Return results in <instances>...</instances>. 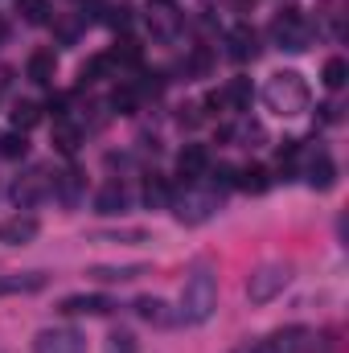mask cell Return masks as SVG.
<instances>
[{
	"mask_svg": "<svg viewBox=\"0 0 349 353\" xmlns=\"http://www.w3.org/2000/svg\"><path fill=\"white\" fill-rule=\"evenodd\" d=\"M263 103H267L275 115L296 119V115H304V111H308L312 90H308V83H304V74H300V70H275V74L267 79V87H263Z\"/></svg>",
	"mask_w": 349,
	"mask_h": 353,
	"instance_id": "obj_1",
	"label": "cell"
},
{
	"mask_svg": "<svg viewBox=\"0 0 349 353\" xmlns=\"http://www.w3.org/2000/svg\"><path fill=\"white\" fill-rule=\"evenodd\" d=\"M218 308V275L210 267H193L185 288H181V321L185 325H206Z\"/></svg>",
	"mask_w": 349,
	"mask_h": 353,
	"instance_id": "obj_2",
	"label": "cell"
},
{
	"mask_svg": "<svg viewBox=\"0 0 349 353\" xmlns=\"http://www.w3.org/2000/svg\"><path fill=\"white\" fill-rule=\"evenodd\" d=\"M169 205H173L177 222L201 226V222H210V218L218 214V193H214V189H185V193H173Z\"/></svg>",
	"mask_w": 349,
	"mask_h": 353,
	"instance_id": "obj_3",
	"label": "cell"
},
{
	"mask_svg": "<svg viewBox=\"0 0 349 353\" xmlns=\"http://www.w3.org/2000/svg\"><path fill=\"white\" fill-rule=\"evenodd\" d=\"M288 283H292V267L288 263H263V267H255L251 279H247V300H251V304H271Z\"/></svg>",
	"mask_w": 349,
	"mask_h": 353,
	"instance_id": "obj_4",
	"label": "cell"
},
{
	"mask_svg": "<svg viewBox=\"0 0 349 353\" xmlns=\"http://www.w3.org/2000/svg\"><path fill=\"white\" fill-rule=\"evenodd\" d=\"M271 37H275L279 50L300 54V50H308V41H312V25H308L296 8H288V12H279V17L271 21Z\"/></svg>",
	"mask_w": 349,
	"mask_h": 353,
	"instance_id": "obj_5",
	"label": "cell"
},
{
	"mask_svg": "<svg viewBox=\"0 0 349 353\" xmlns=\"http://www.w3.org/2000/svg\"><path fill=\"white\" fill-rule=\"evenodd\" d=\"M181 25H185V17L177 12L173 0H152V4H148V29H152V37H161V41H177Z\"/></svg>",
	"mask_w": 349,
	"mask_h": 353,
	"instance_id": "obj_6",
	"label": "cell"
},
{
	"mask_svg": "<svg viewBox=\"0 0 349 353\" xmlns=\"http://www.w3.org/2000/svg\"><path fill=\"white\" fill-rule=\"evenodd\" d=\"M33 353H87V337L79 329H46L37 333Z\"/></svg>",
	"mask_w": 349,
	"mask_h": 353,
	"instance_id": "obj_7",
	"label": "cell"
},
{
	"mask_svg": "<svg viewBox=\"0 0 349 353\" xmlns=\"http://www.w3.org/2000/svg\"><path fill=\"white\" fill-rule=\"evenodd\" d=\"M46 193H54V181L46 169H33V173H25L17 185H12V201H17V210H29V205H37Z\"/></svg>",
	"mask_w": 349,
	"mask_h": 353,
	"instance_id": "obj_8",
	"label": "cell"
},
{
	"mask_svg": "<svg viewBox=\"0 0 349 353\" xmlns=\"http://www.w3.org/2000/svg\"><path fill=\"white\" fill-rule=\"evenodd\" d=\"M226 54H230L235 62H255V58H259V33H255L251 25H235V29L226 33Z\"/></svg>",
	"mask_w": 349,
	"mask_h": 353,
	"instance_id": "obj_9",
	"label": "cell"
},
{
	"mask_svg": "<svg viewBox=\"0 0 349 353\" xmlns=\"http://www.w3.org/2000/svg\"><path fill=\"white\" fill-rule=\"evenodd\" d=\"M37 234H41V222L29 218V214H25V218L17 214V218L0 222V243H8V247H25V243H33Z\"/></svg>",
	"mask_w": 349,
	"mask_h": 353,
	"instance_id": "obj_10",
	"label": "cell"
},
{
	"mask_svg": "<svg viewBox=\"0 0 349 353\" xmlns=\"http://www.w3.org/2000/svg\"><path fill=\"white\" fill-rule=\"evenodd\" d=\"M140 275H148V263H119V267L94 263V267H87V279H94V283H132Z\"/></svg>",
	"mask_w": 349,
	"mask_h": 353,
	"instance_id": "obj_11",
	"label": "cell"
},
{
	"mask_svg": "<svg viewBox=\"0 0 349 353\" xmlns=\"http://www.w3.org/2000/svg\"><path fill=\"white\" fill-rule=\"evenodd\" d=\"M111 308H115V300H107V296H66L58 304V312H66V316H107Z\"/></svg>",
	"mask_w": 349,
	"mask_h": 353,
	"instance_id": "obj_12",
	"label": "cell"
},
{
	"mask_svg": "<svg viewBox=\"0 0 349 353\" xmlns=\"http://www.w3.org/2000/svg\"><path fill=\"white\" fill-rule=\"evenodd\" d=\"M177 173L185 176V181H197L201 173H210V152H206V144H185L181 157H177Z\"/></svg>",
	"mask_w": 349,
	"mask_h": 353,
	"instance_id": "obj_13",
	"label": "cell"
},
{
	"mask_svg": "<svg viewBox=\"0 0 349 353\" xmlns=\"http://www.w3.org/2000/svg\"><path fill=\"white\" fill-rule=\"evenodd\" d=\"M304 329H279V333H271L267 341H259L251 353H300L304 350Z\"/></svg>",
	"mask_w": 349,
	"mask_h": 353,
	"instance_id": "obj_14",
	"label": "cell"
},
{
	"mask_svg": "<svg viewBox=\"0 0 349 353\" xmlns=\"http://www.w3.org/2000/svg\"><path fill=\"white\" fill-rule=\"evenodd\" d=\"M304 176H308V185H312V189H321V193H325V189H333V185H337V165H333V157H329V152H317V157L308 161Z\"/></svg>",
	"mask_w": 349,
	"mask_h": 353,
	"instance_id": "obj_15",
	"label": "cell"
},
{
	"mask_svg": "<svg viewBox=\"0 0 349 353\" xmlns=\"http://www.w3.org/2000/svg\"><path fill=\"white\" fill-rule=\"evenodd\" d=\"M123 210H128V189H123L119 181L103 185V189H99V197H94V214L115 218V214H123Z\"/></svg>",
	"mask_w": 349,
	"mask_h": 353,
	"instance_id": "obj_16",
	"label": "cell"
},
{
	"mask_svg": "<svg viewBox=\"0 0 349 353\" xmlns=\"http://www.w3.org/2000/svg\"><path fill=\"white\" fill-rule=\"evenodd\" d=\"M83 189H87V176L79 173V169H66V173L54 176V193H58L62 205H79L83 201Z\"/></svg>",
	"mask_w": 349,
	"mask_h": 353,
	"instance_id": "obj_17",
	"label": "cell"
},
{
	"mask_svg": "<svg viewBox=\"0 0 349 353\" xmlns=\"http://www.w3.org/2000/svg\"><path fill=\"white\" fill-rule=\"evenodd\" d=\"M50 283L46 271H25V275H0V296H21V292H41Z\"/></svg>",
	"mask_w": 349,
	"mask_h": 353,
	"instance_id": "obj_18",
	"label": "cell"
},
{
	"mask_svg": "<svg viewBox=\"0 0 349 353\" xmlns=\"http://www.w3.org/2000/svg\"><path fill=\"white\" fill-rule=\"evenodd\" d=\"M25 70H29V83L46 87V83H54V70H58V54H54V50H33Z\"/></svg>",
	"mask_w": 349,
	"mask_h": 353,
	"instance_id": "obj_19",
	"label": "cell"
},
{
	"mask_svg": "<svg viewBox=\"0 0 349 353\" xmlns=\"http://www.w3.org/2000/svg\"><path fill=\"white\" fill-rule=\"evenodd\" d=\"M214 103H218V107H230V111H243V107L251 103V79H230L226 90L214 94Z\"/></svg>",
	"mask_w": 349,
	"mask_h": 353,
	"instance_id": "obj_20",
	"label": "cell"
},
{
	"mask_svg": "<svg viewBox=\"0 0 349 353\" xmlns=\"http://www.w3.org/2000/svg\"><path fill=\"white\" fill-rule=\"evenodd\" d=\"M132 308H136V316L148 321V325H169V321H173V316H169V304H165L161 296H140Z\"/></svg>",
	"mask_w": 349,
	"mask_h": 353,
	"instance_id": "obj_21",
	"label": "cell"
},
{
	"mask_svg": "<svg viewBox=\"0 0 349 353\" xmlns=\"http://www.w3.org/2000/svg\"><path fill=\"white\" fill-rule=\"evenodd\" d=\"M79 140H83V132H79V128H70L66 119H58V123H54V148H58L62 157H74V152H79Z\"/></svg>",
	"mask_w": 349,
	"mask_h": 353,
	"instance_id": "obj_22",
	"label": "cell"
},
{
	"mask_svg": "<svg viewBox=\"0 0 349 353\" xmlns=\"http://www.w3.org/2000/svg\"><path fill=\"white\" fill-rule=\"evenodd\" d=\"M239 189H247V193H267L271 189V176L263 165H247V169H239V181H235Z\"/></svg>",
	"mask_w": 349,
	"mask_h": 353,
	"instance_id": "obj_23",
	"label": "cell"
},
{
	"mask_svg": "<svg viewBox=\"0 0 349 353\" xmlns=\"http://www.w3.org/2000/svg\"><path fill=\"white\" fill-rule=\"evenodd\" d=\"M169 201H173V189H169L161 176H152V181L144 185V205H148V210H165Z\"/></svg>",
	"mask_w": 349,
	"mask_h": 353,
	"instance_id": "obj_24",
	"label": "cell"
},
{
	"mask_svg": "<svg viewBox=\"0 0 349 353\" xmlns=\"http://www.w3.org/2000/svg\"><path fill=\"white\" fill-rule=\"evenodd\" d=\"M37 119H41V107H37V103L21 99V103L12 107V128H17V132H29V128H33Z\"/></svg>",
	"mask_w": 349,
	"mask_h": 353,
	"instance_id": "obj_25",
	"label": "cell"
},
{
	"mask_svg": "<svg viewBox=\"0 0 349 353\" xmlns=\"http://www.w3.org/2000/svg\"><path fill=\"white\" fill-rule=\"evenodd\" d=\"M136 103H140V90L132 87V83H123V87L111 90V107H115L119 115H132V111H136Z\"/></svg>",
	"mask_w": 349,
	"mask_h": 353,
	"instance_id": "obj_26",
	"label": "cell"
},
{
	"mask_svg": "<svg viewBox=\"0 0 349 353\" xmlns=\"http://www.w3.org/2000/svg\"><path fill=\"white\" fill-rule=\"evenodd\" d=\"M321 79H325V87H329V90H341V87H346V79H349L346 58H329V62H325V70H321Z\"/></svg>",
	"mask_w": 349,
	"mask_h": 353,
	"instance_id": "obj_27",
	"label": "cell"
},
{
	"mask_svg": "<svg viewBox=\"0 0 349 353\" xmlns=\"http://www.w3.org/2000/svg\"><path fill=\"white\" fill-rule=\"evenodd\" d=\"M111 66H115V58H111V54H94L87 66H83V83H99L103 74H111Z\"/></svg>",
	"mask_w": 349,
	"mask_h": 353,
	"instance_id": "obj_28",
	"label": "cell"
},
{
	"mask_svg": "<svg viewBox=\"0 0 349 353\" xmlns=\"http://www.w3.org/2000/svg\"><path fill=\"white\" fill-rule=\"evenodd\" d=\"M25 152H29V140H25V132H8V136L0 140V157L17 161V157H25Z\"/></svg>",
	"mask_w": 349,
	"mask_h": 353,
	"instance_id": "obj_29",
	"label": "cell"
},
{
	"mask_svg": "<svg viewBox=\"0 0 349 353\" xmlns=\"http://www.w3.org/2000/svg\"><path fill=\"white\" fill-rule=\"evenodd\" d=\"M94 239H107V243H144L148 234H144V230H136V226H123V230H99Z\"/></svg>",
	"mask_w": 349,
	"mask_h": 353,
	"instance_id": "obj_30",
	"label": "cell"
},
{
	"mask_svg": "<svg viewBox=\"0 0 349 353\" xmlns=\"http://www.w3.org/2000/svg\"><path fill=\"white\" fill-rule=\"evenodd\" d=\"M21 12H25L29 25H46L50 21V4L46 0H21Z\"/></svg>",
	"mask_w": 349,
	"mask_h": 353,
	"instance_id": "obj_31",
	"label": "cell"
},
{
	"mask_svg": "<svg viewBox=\"0 0 349 353\" xmlns=\"http://www.w3.org/2000/svg\"><path fill=\"white\" fill-rule=\"evenodd\" d=\"M107 353H140V341L132 333H111L107 337Z\"/></svg>",
	"mask_w": 349,
	"mask_h": 353,
	"instance_id": "obj_32",
	"label": "cell"
},
{
	"mask_svg": "<svg viewBox=\"0 0 349 353\" xmlns=\"http://www.w3.org/2000/svg\"><path fill=\"white\" fill-rule=\"evenodd\" d=\"M111 58H115V62H128V66H140V46L128 37V41H119V50H115Z\"/></svg>",
	"mask_w": 349,
	"mask_h": 353,
	"instance_id": "obj_33",
	"label": "cell"
},
{
	"mask_svg": "<svg viewBox=\"0 0 349 353\" xmlns=\"http://www.w3.org/2000/svg\"><path fill=\"white\" fill-rule=\"evenodd\" d=\"M235 181H239V169H230V165H218V173H214V193H222V189H235Z\"/></svg>",
	"mask_w": 349,
	"mask_h": 353,
	"instance_id": "obj_34",
	"label": "cell"
},
{
	"mask_svg": "<svg viewBox=\"0 0 349 353\" xmlns=\"http://www.w3.org/2000/svg\"><path fill=\"white\" fill-rule=\"evenodd\" d=\"M0 33H4V25H0Z\"/></svg>",
	"mask_w": 349,
	"mask_h": 353,
	"instance_id": "obj_35",
	"label": "cell"
}]
</instances>
